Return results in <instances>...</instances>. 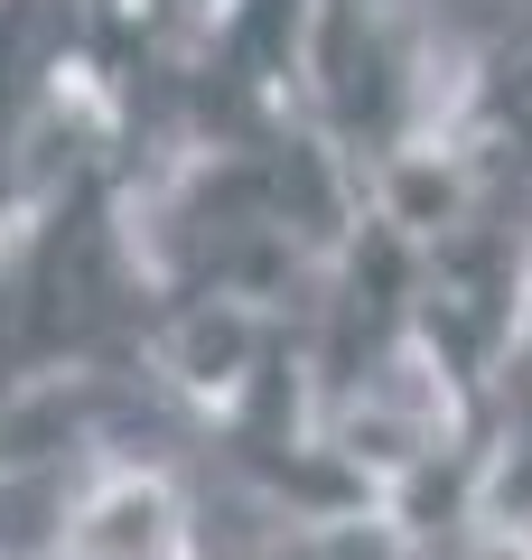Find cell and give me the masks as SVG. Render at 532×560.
Wrapping results in <instances>:
<instances>
[{"label": "cell", "instance_id": "obj_1", "mask_svg": "<svg viewBox=\"0 0 532 560\" xmlns=\"http://www.w3.org/2000/svg\"><path fill=\"white\" fill-rule=\"evenodd\" d=\"M467 47L439 38V20L402 10V0H317L309 20V121L327 150L355 168V187L374 197L393 160H412L420 140L449 121Z\"/></svg>", "mask_w": 532, "mask_h": 560}, {"label": "cell", "instance_id": "obj_2", "mask_svg": "<svg viewBox=\"0 0 532 560\" xmlns=\"http://www.w3.org/2000/svg\"><path fill=\"white\" fill-rule=\"evenodd\" d=\"M94 0H0V224L84 160H122L84 84Z\"/></svg>", "mask_w": 532, "mask_h": 560}, {"label": "cell", "instance_id": "obj_3", "mask_svg": "<svg viewBox=\"0 0 532 560\" xmlns=\"http://www.w3.org/2000/svg\"><path fill=\"white\" fill-rule=\"evenodd\" d=\"M224 0H94V28H84V84H94L103 121H113V150L131 168V187H150L177 160V131H187V75L206 57V28H216Z\"/></svg>", "mask_w": 532, "mask_h": 560}, {"label": "cell", "instance_id": "obj_4", "mask_svg": "<svg viewBox=\"0 0 532 560\" xmlns=\"http://www.w3.org/2000/svg\"><path fill=\"white\" fill-rule=\"evenodd\" d=\"M467 533L486 541V560L532 551V337L505 355V374L486 393V448H476Z\"/></svg>", "mask_w": 532, "mask_h": 560}, {"label": "cell", "instance_id": "obj_5", "mask_svg": "<svg viewBox=\"0 0 532 560\" xmlns=\"http://www.w3.org/2000/svg\"><path fill=\"white\" fill-rule=\"evenodd\" d=\"M197 560H420V523H402L393 504H327V514L262 504L234 533H206Z\"/></svg>", "mask_w": 532, "mask_h": 560}, {"label": "cell", "instance_id": "obj_6", "mask_svg": "<svg viewBox=\"0 0 532 560\" xmlns=\"http://www.w3.org/2000/svg\"><path fill=\"white\" fill-rule=\"evenodd\" d=\"M523 560H532V551H523Z\"/></svg>", "mask_w": 532, "mask_h": 560}]
</instances>
